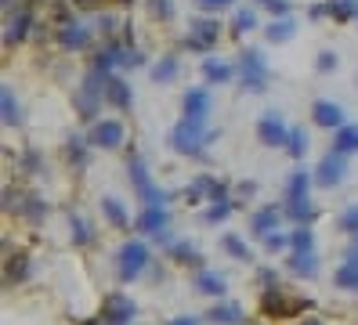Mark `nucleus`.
Segmentation results:
<instances>
[{
    "instance_id": "obj_1",
    "label": "nucleus",
    "mask_w": 358,
    "mask_h": 325,
    "mask_svg": "<svg viewBox=\"0 0 358 325\" xmlns=\"http://www.w3.org/2000/svg\"><path fill=\"white\" fill-rule=\"evenodd\" d=\"M217 138V130H206L203 127V120H181V123H174V130H171V148L178 152V156H188V159H206V145Z\"/></svg>"
},
{
    "instance_id": "obj_2",
    "label": "nucleus",
    "mask_w": 358,
    "mask_h": 325,
    "mask_svg": "<svg viewBox=\"0 0 358 325\" xmlns=\"http://www.w3.org/2000/svg\"><path fill=\"white\" fill-rule=\"evenodd\" d=\"M149 246L141 243V238H127L120 250H116V278L120 282H134L145 275V268H149Z\"/></svg>"
},
{
    "instance_id": "obj_3",
    "label": "nucleus",
    "mask_w": 358,
    "mask_h": 325,
    "mask_svg": "<svg viewBox=\"0 0 358 325\" xmlns=\"http://www.w3.org/2000/svg\"><path fill=\"white\" fill-rule=\"evenodd\" d=\"M315 303L304 300V296H286L279 286H268L264 296H261V311L268 318H293V315H301V311H311Z\"/></svg>"
},
{
    "instance_id": "obj_4",
    "label": "nucleus",
    "mask_w": 358,
    "mask_h": 325,
    "mask_svg": "<svg viewBox=\"0 0 358 325\" xmlns=\"http://www.w3.org/2000/svg\"><path fill=\"white\" fill-rule=\"evenodd\" d=\"M239 76H243V87L246 91H254V94H264L268 91V62L257 48H246L239 51Z\"/></svg>"
},
{
    "instance_id": "obj_5",
    "label": "nucleus",
    "mask_w": 358,
    "mask_h": 325,
    "mask_svg": "<svg viewBox=\"0 0 358 325\" xmlns=\"http://www.w3.org/2000/svg\"><path fill=\"white\" fill-rule=\"evenodd\" d=\"M127 173H131V185H134L138 199H141L145 206H152V203H163V206H166V199H171V195H166V192L149 178V170H145L141 156H131V159H127Z\"/></svg>"
},
{
    "instance_id": "obj_6",
    "label": "nucleus",
    "mask_w": 358,
    "mask_h": 325,
    "mask_svg": "<svg viewBox=\"0 0 358 325\" xmlns=\"http://www.w3.org/2000/svg\"><path fill=\"white\" fill-rule=\"evenodd\" d=\"M134 315H138V303H134L127 293H105L98 318H101L105 325H131Z\"/></svg>"
},
{
    "instance_id": "obj_7",
    "label": "nucleus",
    "mask_w": 358,
    "mask_h": 325,
    "mask_svg": "<svg viewBox=\"0 0 358 325\" xmlns=\"http://www.w3.org/2000/svg\"><path fill=\"white\" fill-rule=\"evenodd\" d=\"M257 141H261L264 148H286L289 127L282 123V116L275 113V108H268V113L257 120Z\"/></svg>"
},
{
    "instance_id": "obj_8",
    "label": "nucleus",
    "mask_w": 358,
    "mask_h": 325,
    "mask_svg": "<svg viewBox=\"0 0 358 325\" xmlns=\"http://www.w3.org/2000/svg\"><path fill=\"white\" fill-rule=\"evenodd\" d=\"M221 40V22L217 18H192V29H188V48L196 55L214 51V43Z\"/></svg>"
},
{
    "instance_id": "obj_9",
    "label": "nucleus",
    "mask_w": 358,
    "mask_h": 325,
    "mask_svg": "<svg viewBox=\"0 0 358 325\" xmlns=\"http://www.w3.org/2000/svg\"><path fill=\"white\" fill-rule=\"evenodd\" d=\"M348 178V156H341V152H329V156H322V163L315 166V185L319 188H336Z\"/></svg>"
},
{
    "instance_id": "obj_10",
    "label": "nucleus",
    "mask_w": 358,
    "mask_h": 325,
    "mask_svg": "<svg viewBox=\"0 0 358 325\" xmlns=\"http://www.w3.org/2000/svg\"><path fill=\"white\" fill-rule=\"evenodd\" d=\"M123 134H127V130H123L120 120H98V123L91 127V134H87V138H91L94 148H109V152H113V148L123 145Z\"/></svg>"
},
{
    "instance_id": "obj_11",
    "label": "nucleus",
    "mask_w": 358,
    "mask_h": 325,
    "mask_svg": "<svg viewBox=\"0 0 358 325\" xmlns=\"http://www.w3.org/2000/svg\"><path fill=\"white\" fill-rule=\"evenodd\" d=\"M166 224H171V213H166L163 203L145 206V210L134 217V231H141V235H159V231H166Z\"/></svg>"
},
{
    "instance_id": "obj_12",
    "label": "nucleus",
    "mask_w": 358,
    "mask_h": 325,
    "mask_svg": "<svg viewBox=\"0 0 358 325\" xmlns=\"http://www.w3.org/2000/svg\"><path fill=\"white\" fill-rule=\"evenodd\" d=\"M105 105L120 108V113H127V108L134 105V94H131V83L123 80L120 73H109L105 76Z\"/></svg>"
},
{
    "instance_id": "obj_13",
    "label": "nucleus",
    "mask_w": 358,
    "mask_h": 325,
    "mask_svg": "<svg viewBox=\"0 0 358 325\" xmlns=\"http://www.w3.org/2000/svg\"><path fill=\"white\" fill-rule=\"evenodd\" d=\"M311 120H315V127H326V130H341L348 120H344V108L336 105V101H326V98H319L311 105Z\"/></svg>"
},
{
    "instance_id": "obj_14",
    "label": "nucleus",
    "mask_w": 358,
    "mask_h": 325,
    "mask_svg": "<svg viewBox=\"0 0 358 325\" xmlns=\"http://www.w3.org/2000/svg\"><path fill=\"white\" fill-rule=\"evenodd\" d=\"M282 217H286V210H282V206L268 203V206H261V210H254V213H250V231L264 238L268 231H275V228H279V221H282Z\"/></svg>"
},
{
    "instance_id": "obj_15",
    "label": "nucleus",
    "mask_w": 358,
    "mask_h": 325,
    "mask_svg": "<svg viewBox=\"0 0 358 325\" xmlns=\"http://www.w3.org/2000/svg\"><path fill=\"white\" fill-rule=\"evenodd\" d=\"M181 108H185L188 120H206V113H210V91H206V87H188L185 98H181Z\"/></svg>"
},
{
    "instance_id": "obj_16",
    "label": "nucleus",
    "mask_w": 358,
    "mask_h": 325,
    "mask_svg": "<svg viewBox=\"0 0 358 325\" xmlns=\"http://www.w3.org/2000/svg\"><path fill=\"white\" fill-rule=\"evenodd\" d=\"M58 43L66 51H83L91 43V29L83 26V22H66V26L58 29Z\"/></svg>"
},
{
    "instance_id": "obj_17",
    "label": "nucleus",
    "mask_w": 358,
    "mask_h": 325,
    "mask_svg": "<svg viewBox=\"0 0 358 325\" xmlns=\"http://www.w3.org/2000/svg\"><path fill=\"white\" fill-rule=\"evenodd\" d=\"M196 293H203V296H224V289H228V282H224V275L221 271H210V268H199L196 271Z\"/></svg>"
},
{
    "instance_id": "obj_18",
    "label": "nucleus",
    "mask_w": 358,
    "mask_h": 325,
    "mask_svg": "<svg viewBox=\"0 0 358 325\" xmlns=\"http://www.w3.org/2000/svg\"><path fill=\"white\" fill-rule=\"evenodd\" d=\"M286 271H289V275H297V278H315V275H319V257H315V250H311V253L289 250V257H286Z\"/></svg>"
},
{
    "instance_id": "obj_19",
    "label": "nucleus",
    "mask_w": 358,
    "mask_h": 325,
    "mask_svg": "<svg viewBox=\"0 0 358 325\" xmlns=\"http://www.w3.org/2000/svg\"><path fill=\"white\" fill-rule=\"evenodd\" d=\"M166 257H171L174 260V264H185V268H203V253L192 246V243H188V238H174V243L171 246H166Z\"/></svg>"
},
{
    "instance_id": "obj_20",
    "label": "nucleus",
    "mask_w": 358,
    "mask_h": 325,
    "mask_svg": "<svg viewBox=\"0 0 358 325\" xmlns=\"http://www.w3.org/2000/svg\"><path fill=\"white\" fill-rule=\"evenodd\" d=\"M29 26H33V11H29V8H22L18 15H11V18H8V33H4V43H8V48L22 43V40L29 36Z\"/></svg>"
},
{
    "instance_id": "obj_21",
    "label": "nucleus",
    "mask_w": 358,
    "mask_h": 325,
    "mask_svg": "<svg viewBox=\"0 0 358 325\" xmlns=\"http://www.w3.org/2000/svg\"><path fill=\"white\" fill-rule=\"evenodd\" d=\"M206 322L214 325H246V315L239 303H214V308L206 311Z\"/></svg>"
},
{
    "instance_id": "obj_22",
    "label": "nucleus",
    "mask_w": 358,
    "mask_h": 325,
    "mask_svg": "<svg viewBox=\"0 0 358 325\" xmlns=\"http://www.w3.org/2000/svg\"><path fill=\"white\" fill-rule=\"evenodd\" d=\"M286 217L293 224H311L315 221V203H311V195H301V199H286L282 203Z\"/></svg>"
},
{
    "instance_id": "obj_23",
    "label": "nucleus",
    "mask_w": 358,
    "mask_h": 325,
    "mask_svg": "<svg viewBox=\"0 0 358 325\" xmlns=\"http://www.w3.org/2000/svg\"><path fill=\"white\" fill-rule=\"evenodd\" d=\"M101 213H105V221H109V228L127 231L131 217H127V210H123V203L116 199V195H105V199H101Z\"/></svg>"
},
{
    "instance_id": "obj_24",
    "label": "nucleus",
    "mask_w": 358,
    "mask_h": 325,
    "mask_svg": "<svg viewBox=\"0 0 358 325\" xmlns=\"http://www.w3.org/2000/svg\"><path fill=\"white\" fill-rule=\"evenodd\" d=\"M333 152H341V156H355V152H358V123H344L341 130H333Z\"/></svg>"
},
{
    "instance_id": "obj_25",
    "label": "nucleus",
    "mask_w": 358,
    "mask_h": 325,
    "mask_svg": "<svg viewBox=\"0 0 358 325\" xmlns=\"http://www.w3.org/2000/svg\"><path fill=\"white\" fill-rule=\"evenodd\" d=\"M311 185H315V173H308L304 166H297L286 178V199H301V195L311 192Z\"/></svg>"
},
{
    "instance_id": "obj_26",
    "label": "nucleus",
    "mask_w": 358,
    "mask_h": 325,
    "mask_svg": "<svg viewBox=\"0 0 358 325\" xmlns=\"http://www.w3.org/2000/svg\"><path fill=\"white\" fill-rule=\"evenodd\" d=\"M239 65H231V62H217V58H206L203 62V76L206 83H228L231 76H236Z\"/></svg>"
},
{
    "instance_id": "obj_27",
    "label": "nucleus",
    "mask_w": 358,
    "mask_h": 325,
    "mask_svg": "<svg viewBox=\"0 0 358 325\" xmlns=\"http://www.w3.org/2000/svg\"><path fill=\"white\" fill-rule=\"evenodd\" d=\"M87 145H91V138H69V141H66V159H69L76 170H87V163H91Z\"/></svg>"
},
{
    "instance_id": "obj_28",
    "label": "nucleus",
    "mask_w": 358,
    "mask_h": 325,
    "mask_svg": "<svg viewBox=\"0 0 358 325\" xmlns=\"http://www.w3.org/2000/svg\"><path fill=\"white\" fill-rule=\"evenodd\" d=\"M178 73H181V62L174 55H163L152 65V83H171V80H178Z\"/></svg>"
},
{
    "instance_id": "obj_29",
    "label": "nucleus",
    "mask_w": 358,
    "mask_h": 325,
    "mask_svg": "<svg viewBox=\"0 0 358 325\" xmlns=\"http://www.w3.org/2000/svg\"><path fill=\"white\" fill-rule=\"evenodd\" d=\"M69 238H73V246L76 250H87L91 243H94V228L87 224V221H83V217H69Z\"/></svg>"
},
{
    "instance_id": "obj_30",
    "label": "nucleus",
    "mask_w": 358,
    "mask_h": 325,
    "mask_svg": "<svg viewBox=\"0 0 358 325\" xmlns=\"http://www.w3.org/2000/svg\"><path fill=\"white\" fill-rule=\"evenodd\" d=\"M293 33H297V22H293L289 15H286V18H275V22L264 29V36H268L271 43H286V40H293Z\"/></svg>"
},
{
    "instance_id": "obj_31",
    "label": "nucleus",
    "mask_w": 358,
    "mask_h": 325,
    "mask_svg": "<svg viewBox=\"0 0 358 325\" xmlns=\"http://www.w3.org/2000/svg\"><path fill=\"white\" fill-rule=\"evenodd\" d=\"M48 213V203L36 199V195H18V217H26V221H40V217Z\"/></svg>"
},
{
    "instance_id": "obj_32",
    "label": "nucleus",
    "mask_w": 358,
    "mask_h": 325,
    "mask_svg": "<svg viewBox=\"0 0 358 325\" xmlns=\"http://www.w3.org/2000/svg\"><path fill=\"white\" fill-rule=\"evenodd\" d=\"M333 282H336V289H348V293H358V264H355V260H344V264L336 268Z\"/></svg>"
},
{
    "instance_id": "obj_33",
    "label": "nucleus",
    "mask_w": 358,
    "mask_h": 325,
    "mask_svg": "<svg viewBox=\"0 0 358 325\" xmlns=\"http://www.w3.org/2000/svg\"><path fill=\"white\" fill-rule=\"evenodd\" d=\"M0 105H4V123H8V127H22V105L15 101L11 87H4V91H0Z\"/></svg>"
},
{
    "instance_id": "obj_34",
    "label": "nucleus",
    "mask_w": 358,
    "mask_h": 325,
    "mask_svg": "<svg viewBox=\"0 0 358 325\" xmlns=\"http://www.w3.org/2000/svg\"><path fill=\"white\" fill-rule=\"evenodd\" d=\"M29 278V253H11L8 257V282H26Z\"/></svg>"
},
{
    "instance_id": "obj_35",
    "label": "nucleus",
    "mask_w": 358,
    "mask_h": 325,
    "mask_svg": "<svg viewBox=\"0 0 358 325\" xmlns=\"http://www.w3.org/2000/svg\"><path fill=\"white\" fill-rule=\"evenodd\" d=\"M308 130L304 127H289V141H286V152H289V156L293 159H304L308 156Z\"/></svg>"
},
{
    "instance_id": "obj_36",
    "label": "nucleus",
    "mask_w": 358,
    "mask_h": 325,
    "mask_svg": "<svg viewBox=\"0 0 358 325\" xmlns=\"http://www.w3.org/2000/svg\"><path fill=\"white\" fill-rule=\"evenodd\" d=\"M221 250H224L231 260H250V246L243 243L239 235H231V231H224V235H221Z\"/></svg>"
},
{
    "instance_id": "obj_37",
    "label": "nucleus",
    "mask_w": 358,
    "mask_h": 325,
    "mask_svg": "<svg viewBox=\"0 0 358 325\" xmlns=\"http://www.w3.org/2000/svg\"><path fill=\"white\" fill-rule=\"evenodd\" d=\"M289 250H297V253H311V250H315V231H311L308 224L293 228V235H289Z\"/></svg>"
},
{
    "instance_id": "obj_38",
    "label": "nucleus",
    "mask_w": 358,
    "mask_h": 325,
    "mask_svg": "<svg viewBox=\"0 0 358 325\" xmlns=\"http://www.w3.org/2000/svg\"><path fill=\"white\" fill-rule=\"evenodd\" d=\"M231 213H236V203L224 199V203H214V206H210V210L203 213V221H206V224H224Z\"/></svg>"
},
{
    "instance_id": "obj_39",
    "label": "nucleus",
    "mask_w": 358,
    "mask_h": 325,
    "mask_svg": "<svg viewBox=\"0 0 358 325\" xmlns=\"http://www.w3.org/2000/svg\"><path fill=\"white\" fill-rule=\"evenodd\" d=\"M246 29H257V11L254 8H239L236 18H231V33H246Z\"/></svg>"
},
{
    "instance_id": "obj_40",
    "label": "nucleus",
    "mask_w": 358,
    "mask_h": 325,
    "mask_svg": "<svg viewBox=\"0 0 358 325\" xmlns=\"http://www.w3.org/2000/svg\"><path fill=\"white\" fill-rule=\"evenodd\" d=\"M329 15H333L336 22L358 18V0H329Z\"/></svg>"
},
{
    "instance_id": "obj_41",
    "label": "nucleus",
    "mask_w": 358,
    "mask_h": 325,
    "mask_svg": "<svg viewBox=\"0 0 358 325\" xmlns=\"http://www.w3.org/2000/svg\"><path fill=\"white\" fill-rule=\"evenodd\" d=\"M336 228H341L344 235H358V203L348 206L341 217H336Z\"/></svg>"
},
{
    "instance_id": "obj_42",
    "label": "nucleus",
    "mask_w": 358,
    "mask_h": 325,
    "mask_svg": "<svg viewBox=\"0 0 358 325\" xmlns=\"http://www.w3.org/2000/svg\"><path fill=\"white\" fill-rule=\"evenodd\" d=\"M264 250H268V253H282V250H289V235L279 231V228H275V231H268V235H264Z\"/></svg>"
},
{
    "instance_id": "obj_43",
    "label": "nucleus",
    "mask_w": 358,
    "mask_h": 325,
    "mask_svg": "<svg viewBox=\"0 0 358 325\" xmlns=\"http://www.w3.org/2000/svg\"><path fill=\"white\" fill-rule=\"evenodd\" d=\"M138 65H145V55L138 48H123V65L120 69H138Z\"/></svg>"
},
{
    "instance_id": "obj_44",
    "label": "nucleus",
    "mask_w": 358,
    "mask_h": 325,
    "mask_svg": "<svg viewBox=\"0 0 358 325\" xmlns=\"http://www.w3.org/2000/svg\"><path fill=\"white\" fill-rule=\"evenodd\" d=\"M149 11H152V18H174L171 0H149Z\"/></svg>"
},
{
    "instance_id": "obj_45",
    "label": "nucleus",
    "mask_w": 358,
    "mask_h": 325,
    "mask_svg": "<svg viewBox=\"0 0 358 325\" xmlns=\"http://www.w3.org/2000/svg\"><path fill=\"white\" fill-rule=\"evenodd\" d=\"M315 69H319V73H333V69H336V55H333V51H319V58H315Z\"/></svg>"
},
{
    "instance_id": "obj_46",
    "label": "nucleus",
    "mask_w": 358,
    "mask_h": 325,
    "mask_svg": "<svg viewBox=\"0 0 358 325\" xmlns=\"http://www.w3.org/2000/svg\"><path fill=\"white\" fill-rule=\"evenodd\" d=\"M116 26H120V22H116L113 15H98V33H101V36H113Z\"/></svg>"
},
{
    "instance_id": "obj_47",
    "label": "nucleus",
    "mask_w": 358,
    "mask_h": 325,
    "mask_svg": "<svg viewBox=\"0 0 358 325\" xmlns=\"http://www.w3.org/2000/svg\"><path fill=\"white\" fill-rule=\"evenodd\" d=\"M26 166H29V173H44V163H40V152H26Z\"/></svg>"
},
{
    "instance_id": "obj_48",
    "label": "nucleus",
    "mask_w": 358,
    "mask_h": 325,
    "mask_svg": "<svg viewBox=\"0 0 358 325\" xmlns=\"http://www.w3.org/2000/svg\"><path fill=\"white\" fill-rule=\"evenodd\" d=\"M196 4L203 8V11H221V8H228L231 0H196Z\"/></svg>"
},
{
    "instance_id": "obj_49",
    "label": "nucleus",
    "mask_w": 358,
    "mask_h": 325,
    "mask_svg": "<svg viewBox=\"0 0 358 325\" xmlns=\"http://www.w3.org/2000/svg\"><path fill=\"white\" fill-rule=\"evenodd\" d=\"M166 325H199V318H192V315H181V318H171Z\"/></svg>"
},
{
    "instance_id": "obj_50",
    "label": "nucleus",
    "mask_w": 358,
    "mask_h": 325,
    "mask_svg": "<svg viewBox=\"0 0 358 325\" xmlns=\"http://www.w3.org/2000/svg\"><path fill=\"white\" fill-rule=\"evenodd\" d=\"M271 282H275V271H271V268H264V271H261V286L268 289V286H271Z\"/></svg>"
},
{
    "instance_id": "obj_51",
    "label": "nucleus",
    "mask_w": 358,
    "mask_h": 325,
    "mask_svg": "<svg viewBox=\"0 0 358 325\" xmlns=\"http://www.w3.org/2000/svg\"><path fill=\"white\" fill-rule=\"evenodd\" d=\"M254 192H257L254 181H243V185H239V195H254Z\"/></svg>"
},
{
    "instance_id": "obj_52",
    "label": "nucleus",
    "mask_w": 358,
    "mask_h": 325,
    "mask_svg": "<svg viewBox=\"0 0 358 325\" xmlns=\"http://www.w3.org/2000/svg\"><path fill=\"white\" fill-rule=\"evenodd\" d=\"M348 260H355V264H358V235H355V243L348 246Z\"/></svg>"
},
{
    "instance_id": "obj_53",
    "label": "nucleus",
    "mask_w": 358,
    "mask_h": 325,
    "mask_svg": "<svg viewBox=\"0 0 358 325\" xmlns=\"http://www.w3.org/2000/svg\"><path fill=\"white\" fill-rule=\"evenodd\" d=\"M304 325H322V322H319V318H308V322H304Z\"/></svg>"
},
{
    "instance_id": "obj_54",
    "label": "nucleus",
    "mask_w": 358,
    "mask_h": 325,
    "mask_svg": "<svg viewBox=\"0 0 358 325\" xmlns=\"http://www.w3.org/2000/svg\"><path fill=\"white\" fill-rule=\"evenodd\" d=\"M4 8H8V11H11V8H15V0H4Z\"/></svg>"
},
{
    "instance_id": "obj_55",
    "label": "nucleus",
    "mask_w": 358,
    "mask_h": 325,
    "mask_svg": "<svg viewBox=\"0 0 358 325\" xmlns=\"http://www.w3.org/2000/svg\"><path fill=\"white\" fill-rule=\"evenodd\" d=\"M87 325H105V322H101V318H98V322H87Z\"/></svg>"
},
{
    "instance_id": "obj_56",
    "label": "nucleus",
    "mask_w": 358,
    "mask_h": 325,
    "mask_svg": "<svg viewBox=\"0 0 358 325\" xmlns=\"http://www.w3.org/2000/svg\"><path fill=\"white\" fill-rule=\"evenodd\" d=\"M257 4H264V8H268V4H271V0H257Z\"/></svg>"
}]
</instances>
